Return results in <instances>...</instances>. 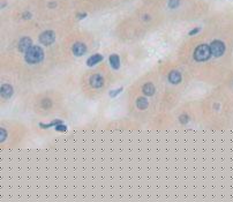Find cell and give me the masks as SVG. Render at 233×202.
<instances>
[{
  "label": "cell",
  "mask_w": 233,
  "mask_h": 202,
  "mask_svg": "<svg viewBox=\"0 0 233 202\" xmlns=\"http://www.w3.org/2000/svg\"><path fill=\"white\" fill-rule=\"evenodd\" d=\"M198 31H200V29H198V28H195L194 30H192V31L189 33V35H195V34H196V33H198Z\"/></svg>",
  "instance_id": "cell-21"
},
{
  "label": "cell",
  "mask_w": 233,
  "mask_h": 202,
  "mask_svg": "<svg viewBox=\"0 0 233 202\" xmlns=\"http://www.w3.org/2000/svg\"><path fill=\"white\" fill-rule=\"evenodd\" d=\"M121 90H122V88H119L118 90H114V91H111V93H110V96H111V97H114V96H116V95H118V94H119V93H120Z\"/></svg>",
  "instance_id": "cell-19"
},
{
  "label": "cell",
  "mask_w": 233,
  "mask_h": 202,
  "mask_svg": "<svg viewBox=\"0 0 233 202\" xmlns=\"http://www.w3.org/2000/svg\"><path fill=\"white\" fill-rule=\"evenodd\" d=\"M60 123H61L60 120H54L53 123H50V124H47V125H45V124H41V127H44V128H46V127H51V126L58 125V124H60Z\"/></svg>",
  "instance_id": "cell-16"
},
{
  "label": "cell",
  "mask_w": 233,
  "mask_h": 202,
  "mask_svg": "<svg viewBox=\"0 0 233 202\" xmlns=\"http://www.w3.org/2000/svg\"><path fill=\"white\" fill-rule=\"evenodd\" d=\"M13 94V88L9 84H4L1 87V96L4 98H9Z\"/></svg>",
  "instance_id": "cell-9"
},
{
  "label": "cell",
  "mask_w": 233,
  "mask_h": 202,
  "mask_svg": "<svg viewBox=\"0 0 233 202\" xmlns=\"http://www.w3.org/2000/svg\"><path fill=\"white\" fill-rule=\"evenodd\" d=\"M43 50L39 46H31L25 52V60L29 64H36L43 59Z\"/></svg>",
  "instance_id": "cell-1"
},
{
  "label": "cell",
  "mask_w": 233,
  "mask_h": 202,
  "mask_svg": "<svg viewBox=\"0 0 233 202\" xmlns=\"http://www.w3.org/2000/svg\"><path fill=\"white\" fill-rule=\"evenodd\" d=\"M179 120L182 123V124H185V123H187V120H188V117L186 114H184V115H180V118H179Z\"/></svg>",
  "instance_id": "cell-20"
},
{
  "label": "cell",
  "mask_w": 233,
  "mask_h": 202,
  "mask_svg": "<svg viewBox=\"0 0 233 202\" xmlns=\"http://www.w3.org/2000/svg\"><path fill=\"white\" fill-rule=\"evenodd\" d=\"M136 104H137V107H138V109L144 110V109H147V106H148V101L145 99V98H143V97H140V98L137 99Z\"/></svg>",
  "instance_id": "cell-13"
},
{
  "label": "cell",
  "mask_w": 233,
  "mask_h": 202,
  "mask_svg": "<svg viewBox=\"0 0 233 202\" xmlns=\"http://www.w3.org/2000/svg\"><path fill=\"white\" fill-rule=\"evenodd\" d=\"M39 41L44 45H50L54 42V34L52 31H45L39 36Z\"/></svg>",
  "instance_id": "cell-4"
},
{
  "label": "cell",
  "mask_w": 233,
  "mask_h": 202,
  "mask_svg": "<svg viewBox=\"0 0 233 202\" xmlns=\"http://www.w3.org/2000/svg\"><path fill=\"white\" fill-rule=\"evenodd\" d=\"M103 83H104V80L99 74H95L90 77V84H91V87H94V88H101L103 85Z\"/></svg>",
  "instance_id": "cell-6"
},
{
  "label": "cell",
  "mask_w": 233,
  "mask_h": 202,
  "mask_svg": "<svg viewBox=\"0 0 233 202\" xmlns=\"http://www.w3.org/2000/svg\"><path fill=\"white\" fill-rule=\"evenodd\" d=\"M210 51H211V54L215 55V57H220L224 51H225V45L220 42V41H215L211 43L210 45Z\"/></svg>",
  "instance_id": "cell-3"
},
{
  "label": "cell",
  "mask_w": 233,
  "mask_h": 202,
  "mask_svg": "<svg viewBox=\"0 0 233 202\" xmlns=\"http://www.w3.org/2000/svg\"><path fill=\"white\" fill-rule=\"evenodd\" d=\"M168 80H170L171 83L177 84V83H179V82L181 81V74H180L179 72L173 71V72L170 73V75H168Z\"/></svg>",
  "instance_id": "cell-8"
},
{
  "label": "cell",
  "mask_w": 233,
  "mask_h": 202,
  "mask_svg": "<svg viewBox=\"0 0 233 202\" xmlns=\"http://www.w3.org/2000/svg\"><path fill=\"white\" fill-rule=\"evenodd\" d=\"M110 63H111L113 68H115V69L119 68V57L116 55V54H112L110 57Z\"/></svg>",
  "instance_id": "cell-12"
},
{
  "label": "cell",
  "mask_w": 233,
  "mask_h": 202,
  "mask_svg": "<svg viewBox=\"0 0 233 202\" xmlns=\"http://www.w3.org/2000/svg\"><path fill=\"white\" fill-rule=\"evenodd\" d=\"M55 129H57L58 132H65V131H66V126H65V125H61V123H60V124H58V126L55 127Z\"/></svg>",
  "instance_id": "cell-18"
},
{
  "label": "cell",
  "mask_w": 233,
  "mask_h": 202,
  "mask_svg": "<svg viewBox=\"0 0 233 202\" xmlns=\"http://www.w3.org/2000/svg\"><path fill=\"white\" fill-rule=\"evenodd\" d=\"M85 51H87V47H85V45H84L83 43H76V44H74V46H73V53H74L75 55H77V57L82 55Z\"/></svg>",
  "instance_id": "cell-7"
},
{
  "label": "cell",
  "mask_w": 233,
  "mask_h": 202,
  "mask_svg": "<svg viewBox=\"0 0 233 202\" xmlns=\"http://www.w3.org/2000/svg\"><path fill=\"white\" fill-rule=\"evenodd\" d=\"M6 136H7V134H6V131H5L4 128H0V141H1V142H4V141L6 140Z\"/></svg>",
  "instance_id": "cell-15"
},
{
  "label": "cell",
  "mask_w": 233,
  "mask_h": 202,
  "mask_svg": "<svg viewBox=\"0 0 233 202\" xmlns=\"http://www.w3.org/2000/svg\"><path fill=\"white\" fill-rule=\"evenodd\" d=\"M31 46H33V43H31V39L29 37H23L19 43V50L22 51V52H27Z\"/></svg>",
  "instance_id": "cell-5"
},
{
  "label": "cell",
  "mask_w": 233,
  "mask_h": 202,
  "mask_svg": "<svg viewBox=\"0 0 233 202\" xmlns=\"http://www.w3.org/2000/svg\"><path fill=\"white\" fill-rule=\"evenodd\" d=\"M210 55H211L210 46L207 44H202V45L197 46L195 52H194V58L197 61H204V60L209 59Z\"/></svg>",
  "instance_id": "cell-2"
},
{
  "label": "cell",
  "mask_w": 233,
  "mask_h": 202,
  "mask_svg": "<svg viewBox=\"0 0 233 202\" xmlns=\"http://www.w3.org/2000/svg\"><path fill=\"white\" fill-rule=\"evenodd\" d=\"M51 105H52V103H51L50 99H44V101L42 102V106H43L44 109H47V107H50Z\"/></svg>",
  "instance_id": "cell-17"
},
{
  "label": "cell",
  "mask_w": 233,
  "mask_h": 202,
  "mask_svg": "<svg viewBox=\"0 0 233 202\" xmlns=\"http://www.w3.org/2000/svg\"><path fill=\"white\" fill-rule=\"evenodd\" d=\"M143 93H144L145 95H148V96L154 95V93H155V87H154V84H152V83L144 84V87H143Z\"/></svg>",
  "instance_id": "cell-11"
},
{
  "label": "cell",
  "mask_w": 233,
  "mask_h": 202,
  "mask_svg": "<svg viewBox=\"0 0 233 202\" xmlns=\"http://www.w3.org/2000/svg\"><path fill=\"white\" fill-rule=\"evenodd\" d=\"M102 59H103V57L101 54H94V55H91L89 58L88 60H87V65H88V66H94V65L98 64L99 61H102Z\"/></svg>",
  "instance_id": "cell-10"
},
{
  "label": "cell",
  "mask_w": 233,
  "mask_h": 202,
  "mask_svg": "<svg viewBox=\"0 0 233 202\" xmlns=\"http://www.w3.org/2000/svg\"><path fill=\"white\" fill-rule=\"evenodd\" d=\"M85 16H87L85 14H81V15H79V17H80V19H82V17H85Z\"/></svg>",
  "instance_id": "cell-22"
},
{
  "label": "cell",
  "mask_w": 233,
  "mask_h": 202,
  "mask_svg": "<svg viewBox=\"0 0 233 202\" xmlns=\"http://www.w3.org/2000/svg\"><path fill=\"white\" fill-rule=\"evenodd\" d=\"M168 6L170 8H176L177 6H179V0H170Z\"/></svg>",
  "instance_id": "cell-14"
}]
</instances>
